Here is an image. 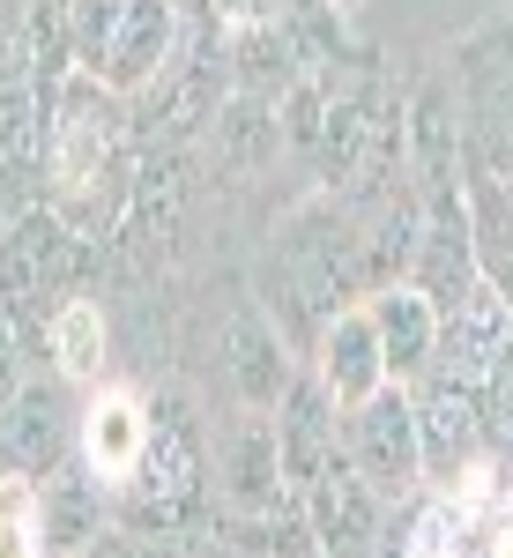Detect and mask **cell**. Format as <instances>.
<instances>
[{"instance_id":"cell-20","label":"cell","mask_w":513,"mask_h":558,"mask_svg":"<svg viewBox=\"0 0 513 558\" xmlns=\"http://www.w3.org/2000/svg\"><path fill=\"white\" fill-rule=\"evenodd\" d=\"M491 558H513V529H499V544H491Z\"/></svg>"},{"instance_id":"cell-18","label":"cell","mask_w":513,"mask_h":558,"mask_svg":"<svg viewBox=\"0 0 513 558\" xmlns=\"http://www.w3.org/2000/svg\"><path fill=\"white\" fill-rule=\"evenodd\" d=\"M209 8L239 31V23H276V8H283V0H209Z\"/></svg>"},{"instance_id":"cell-5","label":"cell","mask_w":513,"mask_h":558,"mask_svg":"<svg viewBox=\"0 0 513 558\" xmlns=\"http://www.w3.org/2000/svg\"><path fill=\"white\" fill-rule=\"evenodd\" d=\"M410 402H417V432H425V484H462L484 454V387L431 365L425 380H410Z\"/></svg>"},{"instance_id":"cell-14","label":"cell","mask_w":513,"mask_h":558,"mask_svg":"<svg viewBox=\"0 0 513 558\" xmlns=\"http://www.w3.org/2000/svg\"><path fill=\"white\" fill-rule=\"evenodd\" d=\"M276 149H283L276 97H246V89H231V97H223V112L209 120V157H216V172L231 179V186H246L254 172H268V165H276Z\"/></svg>"},{"instance_id":"cell-17","label":"cell","mask_w":513,"mask_h":558,"mask_svg":"<svg viewBox=\"0 0 513 558\" xmlns=\"http://www.w3.org/2000/svg\"><path fill=\"white\" fill-rule=\"evenodd\" d=\"M0 558H52V551H45L38 484L15 476V470H0Z\"/></svg>"},{"instance_id":"cell-15","label":"cell","mask_w":513,"mask_h":558,"mask_svg":"<svg viewBox=\"0 0 513 558\" xmlns=\"http://www.w3.org/2000/svg\"><path fill=\"white\" fill-rule=\"evenodd\" d=\"M462 202H469L476 276L513 305V186H506V179H491L484 165H462Z\"/></svg>"},{"instance_id":"cell-6","label":"cell","mask_w":513,"mask_h":558,"mask_svg":"<svg viewBox=\"0 0 513 558\" xmlns=\"http://www.w3.org/2000/svg\"><path fill=\"white\" fill-rule=\"evenodd\" d=\"M209 476H216V499H223V521H260L276 507H291L283 454H276V417L268 410H239V425L216 439Z\"/></svg>"},{"instance_id":"cell-11","label":"cell","mask_w":513,"mask_h":558,"mask_svg":"<svg viewBox=\"0 0 513 558\" xmlns=\"http://www.w3.org/2000/svg\"><path fill=\"white\" fill-rule=\"evenodd\" d=\"M75 454H83V470L97 476L105 492L134 484L142 454H149V402L127 395V387H97L83 402V439H75Z\"/></svg>"},{"instance_id":"cell-8","label":"cell","mask_w":513,"mask_h":558,"mask_svg":"<svg viewBox=\"0 0 513 558\" xmlns=\"http://www.w3.org/2000/svg\"><path fill=\"white\" fill-rule=\"evenodd\" d=\"M268 417H276L283 484H291V499H305V492H313V484L342 462V410H335V395L313 380V373H298V380H291V395H283Z\"/></svg>"},{"instance_id":"cell-10","label":"cell","mask_w":513,"mask_h":558,"mask_svg":"<svg viewBox=\"0 0 513 558\" xmlns=\"http://www.w3.org/2000/svg\"><path fill=\"white\" fill-rule=\"evenodd\" d=\"M305 529H313V551L320 558H372L387 536V499L342 454L335 470L305 492Z\"/></svg>"},{"instance_id":"cell-1","label":"cell","mask_w":513,"mask_h":558,"mask_svg":"<svg viewBox=\"0 0 513 558\" xmlns=\"http://www.w3.org/2000/svg\"><path fill=\"white\" fill-rule=\"evenodd\" d=\"M75 68L112 97H142L186 45V0H68Z\"/></svg>"},{"instance_id":"cell-2","label":"cell","mask_w":513,"mask_h":558,"mask_svg":"<svg viewBox=\"0 0 513 558\" xmlns=\"http://www.w3.org/2000/svg\"><path fill=\"white\" fill-rule=\"evenodd\" d=\"M342 454H350V470L365 476L387 507H410L425 492V432H417L410 387L387 380L372 402L342 410Z\"/></svg>"},{"instance_id":"cell-16","label":"cell","mask_w":513,"mask_h":558,"mask_svg":"<svg viewBox=\"0 0 513 558\" xmlns=\"http://www.w3.org/2000/svg\"><path fill=\"white\" fill-rule=\"evenodd\" d=\"M45 365L52 373H68L75 387H89L105 373V305L83 299V291H68V299L45 313Z\"/></svg>"},{"instance_id":"cell-7","label":"cell","mask_w":513,"mask_h":558,"mask_svg":"<svg viewBox=\"0 0 513 558\" xmlns=\"http://www.w3.org/2000/svg\"><path fill=\"white\" fill-rule=\"evenodd\" d=\"M216 365H223V380L239 395V410H276L291 380H298V350L283 343V328L260 313V299L231 305V320H223V336H216Z\"/></svg>"},{"instance_id":"cell-12","label":"cell","mask_w":513,"mask_h":558,"mask_svg":"<svg viewBox=\"0 0 513 558\" xmlns=\"http://www.w3.org/2000/svg\"><path fill=\"white\" fill-rule=\"evenodd\" d=\"M372 320H380V350H387V373L394 387L425 380L439 365V336H447V313L417 291V283H387L372 291Z\"/></svg>"},{"instance_id":"cell-3","label":"cell","mask_w":513,"mask_h":558,"mask_svg":"<svg viewBox=\"0 0 513 558\" xmlns=\"http://www.w3.org/2000/svg\"><path fill=\"white\" fill-rule=\"evenodd\" d=\"M75 439H83V410H75V380L68 373H23L8 417H0V470L15 476H52L60 462H75Z\"/></svg>"},{"instance_id":"cell-9","label":"cell","mask_w":513,"mask_h":558,"mask_svg":"<svg viewBox=\"0 0 513 558\" xmlns=\"http://www.w3.org/2000/svg\"><path fill=\"white\" fill-rule=\"evenodd\" d=\"M305 373L335 395V410H357V402H372L394 373H387V350H380V320H372V299L342 305L335 320L320 328V343L305 357Z\"/></svg>"},{"instance_id":"cell-19","label":"cell","mask_w":513,"mask_h":558,"mask_svg":"<svg viewBox=\"0 0 513 558\" xmlns=\"http://www.w3.org/2000/svg\"><path fill=\"white\" fill-rule=\"evenodd\" d=\"M491 45H499V52H506V60H513V15H506V23H499V31H491Z\"/></svg>"},{"instance_id":"cell-13","label":"cell","mask_w":513,"mask_h":558,"mask_svg":"<svg viewBox=\"0 0 513 558\" xmlns=\"http://www.w3.org/2000/svg\"><path fill=\"white\" fill-rule=\"evenodd\" d=\"M38 514H45V551L52 558H75L89 536H105V514H112V492L75 462H60L52 476H38Z\"/></svg>"},{"instance_id":"cell-4","label":"cell","mask_w":513,"mask_h":558,"mask_svg":"<svg viewBox=\"0 0 513 558\" xmlns=\"http://www.w3.org/2000/svg\"><path fill=\"white\" fill-rule=\"evenodd\" d=\"M75 260H83V231L52 209V202H38V209L0 239V313L23 328V313H30L38 299H52V291L75 283Z\"/></svg>"},{"instance_id":"cell-21","label":"cell","mask_w":513,"mask_h":558,"mask_svg":"<svg viewBox=\"0 0 513 558\" xmlns=\"http://www.w3.org/2000/svg\"><path fill=\"white\" fill-rule=\"evenodd\" d=\"M335 8H342V15H357V8H365V0H335Z\"/></svg>"}]
</instances>
